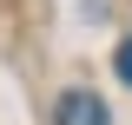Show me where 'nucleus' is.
<instances>
[{
  "label": "nucleus",
  "mask_w": 132,
  "mask_h": 125,
  "mask_svg": "<svg viewBox=\"0 0 132 125\" xmlns=\"http://www.w3.org/2000/svg\"><path fill=\"white\" fill-rule=\"evenodd\" d=\"M119 79H126V86H132V33H126V40H119Z\"/></svg>",
  "instance_id": "2"
},
{
  "label": "nucleus",
  "mask_w": 132,
  "mask_h": 125,
  "mask_svg": "<svg viewBox=\"0 0 132 125\" xmlns=\"http://www.w3.org/2000/svg\"><path fill=\"white\" fill-rule=\"evenodd\" d=\"M53 119L60 125H112V112H106L99 92H66L60 105H53Z\"/></svg>",
  "instance_id": "1"
}]
</instances>
